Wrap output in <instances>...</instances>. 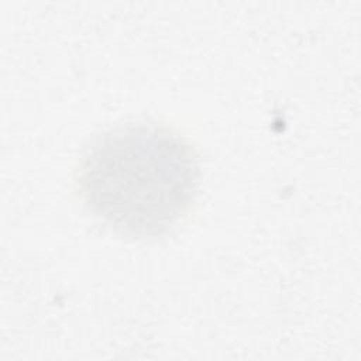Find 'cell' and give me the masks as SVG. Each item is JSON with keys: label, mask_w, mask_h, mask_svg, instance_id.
I'll return each instance as SVG.
<instances>
[{"label": "cell", "mask_w": 361, "mask_h": 361, "mask_svg": "<svg viewBox=\"0 0 361 361\" xmlns=\"http://www.w3.org/2000/svg\"><path fill=\"white\" fill-rule=\"evenodd\" d=\"M199 175L197 152L179 133L155 121H127L92 141L76 183L83 204L104 224L151 237L188 213Z\"/></svg>", "instance_id": "obj_1"}]
</instances>
